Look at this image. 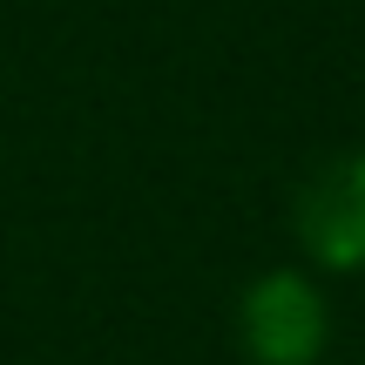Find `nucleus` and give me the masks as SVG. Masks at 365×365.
<instances>
[{"instance_id":"1","label":"nucleus","mask_w":365,"mask_h":365,"mask_svg":"<svg viewBox=\"0 0 365 365\" xmlns=\"http://www.w3.org/2000/svg\"><path fill=\"white\" fill-rule=\"evenodd\" d=\"M237 345L250 365H318L331 345V304L312 271H264L237 304Z\"/></svg>"},{"instance_id":"2","label":"nucleus","mask_w":365,"mask_h":365,"mask_svg":"<svg viewBox=\"0 0 365 365\" xmlns=\"http://www.w3.org/2000/svg\"><path fill=\"white\" fill-rule=\"evenodd\" d=\"M291 237H298L304 264L352 277L365 271V149L318 163L291 196Z\"/></svg>"}]
</instances>
